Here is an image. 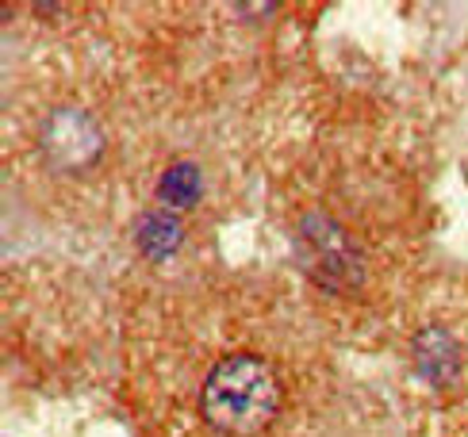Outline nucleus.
<instances>
[{"label":"nucleus","instance_id":"obj_2","mask_svg":"<svg viewBox=\"0 0 468 437\" xmlns=\"http://www.w3.org/2000/svg\"><path fill=\"white\" fill-rule=\"evenodd\" d=\"M296 246H300L303 269L315 276V281H323L330 288H342L349 281H357L361 257H357L354 242L346 238V230L338 223H330L326 215H307L303 218L300 234H296Z\"/></svg>","mask_w":468,"mask_h":437},{"label":"nucleus","instance_id":"obj_5","mask_svg":"<svg viewBox=\"0 0 468 437\" xmlns=\"http://www.w3.org/2000/svg\"><path fill=\"white\" fill-rule=\"evenodd\" d=\"M134 238H139L143 253L158 261V257H169L173 250L181 246V227H177V218H173V215L150 211V215H143V223H139V230H134Z\"/></svg>","mask_w":468,"mask_h":437},{"label":"nucleus","instance_id":"obj_4","mask_svg":"<svg viewBox=\"0 0 468 437\" xmlns=\"http://www.w3.org/2000/svg\"><path fill=\"white\" fill-rule=\"evenodd\" d=\"M411 357H415V368L431 384H453L457 372H461V346L441 326H426L415 337Z\"/></svg>","mask_w":468,"mask_h":437},{"label":"nucleus","instance_id":"obj_6","mask_svg":"<svg viewBox=\"0 0 468 437\" xmlns=\"http://www.w3.org/2000/svg\"><path fill=\"white\" fill-rule=\"evenodd\" d=\"M162 200L169 208H192L200 200V192H204V176L197 165H173L165 176H162Z\"/></svg>","mask_w":468,"mask_h":437},{"label":"nucleus","instance_id":"obj_3","mask_svg":"<svg viewBox=\"0 0 468 437\" xmlns=\"http://www.w3.org/2000/svg\"><path fill=\"white\" fill-rule=\"evenodd\" d=\"M43 157L58 173H85L104 150L101 123L81 108H58L38 131Z\"/></svg>","mask_w":468,"mask_h":437},{"label":"nucleus","instance_id":"obj_1","mask_svg":"<svg viewBox=\"0 0 468 437\" xmlns=\"http://www.w3.org/2000/svg\"><path fill=\"white\" fill-rule=\"evenodd\" d=\"M200 403L204 419L216 430L230 437H250L272 422V414L281 407V388L261 357L234 353L207 372Z\"/></svg>","mask_w":468,"mask_h":437}]
</instances>
